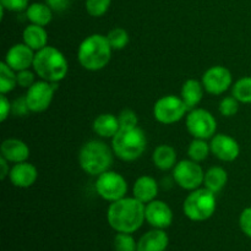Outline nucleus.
<instances>
[{
	"label": "nucleus",
	"instance_id": "12",
	"mask_svg": "<svg viewBox=\"0 0 251 251\" xmlns=\"http://www.w3.org/2000/svg\"><path fill=\"white\" fill-rule=\"evenodd\" d=\"M201 82H202L206 92L213 96H220L232 86L233 77L227 68L217 65L205 71L202 78H201Z\"/></svg>",
	"mask_w": 251,
	"mask_h": 251
},
{
	"label": "nucleus",
	"instance_id": "28",
	"mask_svg": "<svg viewBox=\"0 0 251 251\" xmlns=\"http://www.w3.org/2000/svg\"><path fill=\"white\" fill-rule=\"evenodd\" d=\"M211 152L210 144H207V140L203 139H194L190 142L188 149V154L189 158L193 159V161L198 162H203L208 157V153Z\"/></svg>",
	"mask_w": 251,
	"mask_h": 251
},
{
	"label": "nucleus",
	"instance_id": "29",
	"mask_svg": "<svg viewBox=\"0 0 251 251\" xmlns=\"http://www.w3.org/2000/svg\"><path fill=\"white\" fill-rule=\"evenodd\" d=\"M107 39L113 50H122L129 43V33L122 27H115L108 32Z\"/></svg>",
	"mask_w": 251,
	"mask_h": 251
},
{
	"label": "nucleus",
	"instance_id": "17",
	"mask_svg": "<svg viewBox=\"0 0 251 251\" xmlns=\"http://www.w3.org/2000/svg\"><path fill=\"white\" fill-rule=\"evenodd\" d=\"M0 153L10 163H21L28 159L29 147L20 139H6L0 146Z\"/></svg>",
	"mask_w": 251,
	"mask_h": 251
},
{
	"label": "nucleus",
	"instance_id": "22",
	"mask_svg": "<svg viewBox=\"0 0 251 251\" xmlns=\"http://www.w3.org/2000/svg\"><path fill=\"white\" fill-rule=\"evenodd\" d=\"M22 38H24V43L34 51L41 50L44 47L48 46V33L43 26H38V25H28L24 29Z\"/></svg>",
	"mask_w": 251,
	"mask_h": 251
},
{
	"label": "nucleus",
	"instance_id": "24",
	"mask_svg": "<svg viewBox=\"0 0 251 251\" xmlns=\"http://www.w3.org/2000/svg\"><path fill=\"white\" fill-rule=\"evenodd\" d=\"M26 16L31 24L46 27L53 19V10L43 2H33L27 7Z\"/></svg>",
	"mask_w": 251,
	"mask_h": 251
},
{
	"label": "nucleus",
	"instance_id": "13",
	"mask_svg": "<svg viewBox=\"0 0 251 251\" xmlns=\"http://www.w3.org/2000/svg\"><path fill=\"white\" fill-rule=\"evenodd\" d=\"M145 218L151 227L166 229L173 223V211L164 201L153 200L145 206Z\"/></svg>",
	"mask_w": 251,
	"mask_h": 251
},
{
	"label": "nucleus",
	"instance_id": "19",
	"mask_svg": "<svg viewBox=\"0 0 251 251\" xmlns=\"http://www.w3.org/2000/svg\"><path fill=\"white\" fill-rule=\"evenodd\" d=\"M158 194V184L156 179L149 176H142L136 179L132 186V195L135 199L147 205L151 201L156 200Z\"/></svg>",
	"mask_w": 251,
	"mask_h": 251
},
{
	"label": "nucleus",
	"instance_id": "39",
	"mask_svg": "<svg viewBox=\"0 0 251 251\" xmlns=\"http://www.w3.org/2000/svg\"><path fill=\"white\" fill-rule=\"evenodd\" d=\"M71 0H46V4L50 7L53 11L61 12L66 10L70 5Z\"/></svg>",
	"mask_w": 251,
	"mask_h": 251
},
{
	"label": "nucleus",
	"instance_id": "38",
	"mask_svg": "<svg viewBox=\"0 0 251 251\" xmlns=\"http://www.w3.org/2000/svg\"><path fill=\"white\" fill-rule=\"evenodd\" d=\"M12 109V103L7 100L6 96L1 95L0 96V122L4 123L7 119Z\"/></svg>",
	"mask_w": 251,
	"mask_h": 251
},
{
	"label": "nucleus",
	"instance_id": "21",
	"mask_svg": "<svg viewBox=\"0 0 251 251\" xmlns=\"http://www.w3.org/2000/svg\"><path fill=\"white\" fill-rule=\"evenodd\" d=\"M120 130V124L118 117L110 113L98 115L93 122V131L104 139H113Z\"/></svg>",
	"mask_w": 251,
	"mask_h": 251
},
{
	"label": "nucleus",
	"instance_id": "9",
	"mask_svg": "<svg viewBox=\"0 0 251 251\" xmlns=\"http://www.w3.org/2000/svg\"><path fill=\"white\" fill-rule=\"evenodd\" d=\"M96 191L103 200L114 202L126 196L127 183L122 174L107 171L97 176Z\"/></svg>",
	"mask_w": 251,
	"mask_h": 251
},
{
	"label": "nucleus",
	"instance_id": "16",
	"mask_svg": "<svg viewBox=\"0 0 251 251\" xmlns=\"http://www.w3.org/2000/svg\"><path fill=\"white\" fill-rule=\"evenodd\" d=\"M10 181L12 185L20 189H27L36 183L38 178V171L36 167L28 162H21V163H15L12 166L9 174Z\"/></svg>",
	"mask_w": 251,
	"mask_h": 251
},
{
	"label": "nucleus",
	"instance_id": "2",
	"mask_svg": "<svg viewBox=\"0 0 251 251\" xmlns=\"http://www.w3.org/2000/svg\"><path fill=\"white\" fill-rule=\"evenodd\" d=\"M112 51L113 48L108 42L107 36L100 33L91 34L81 42L77 50V60L86 70H102L109 64Z\"/></svg>",
	"mask_w": 251,
	"mask_h": 251
},
{
	"label": "nucleus",
	"instance_id": "30",
	"mask_svg": "<svg viewBox=\"0 0 251 251\" xmlns=\"http://www.w3.org/2000/svg\"><path fill=\"white\" fill-rule=\"evenodd\" d=\"M114 249L115 251H137V243L130 233H117Z\"/></svg>",
	"mask_w": 251,
	"mask_h": 251
},
{
	"label": "nucleus",
	"instance_id": "7",
	"mask_svg": "<svg viewBox=\"0 0 251 251\" xmlns=\"http://www.w3.org/2000/svg\"><path fill=\"white\" fill-rule=\"evenodd\" d=\"M188 112L185 103L180 97L174 95L163 96L153 105V117L158 123L164 125L176 124L181 120Z\"/></svg>",
	"mask_w": 251,
	"mask_h": 251
},
{
	"label": "nucleus",
	"instance_id": "31",
	"mask_svg": "<svg viewBox=\"0 0 251 251\" xmlns=\"http://www.w3.org/2000/svg\"><path fill=\"white\" fill-rule=\"evenodd\" d=\"M112 0H86V11L92 17H100L108 11Z\"/></svg>",
	"mask_w": 251,
	"mask_h": 251
},
{
	"label": "nucleus",
	"instance_id": "23",
	"mask_svg": "<svg viewBox=\"0 0 251 251\" xmlns=\"http://www.w3.org/2000/svg\"><path fill=\"white\" fill-rule=\"evenodd\" d=\"M152 161L156 168L161 171H169L176 164V152L169 145H161L157 147L152 154Z\"/></svg>",
	"mask_w": 251,
	"mask_h": 251
},
{
	"label": "nucleus",
	"instance_id": "11",
	"mask_svg": "<svg viewBox=\"0 0 251 251\" xmlns=\"http://www.w3.org/2000/svg\"><path fill=\"white\" fill-rule=\"evenodd\" d=\"M56 88H58V82H49L44 80L37 81L31 87L27 88L25 97L29 110L32 113H42L48 109Z\"/></svg>",
	"mask_w": 251,
	"mask_h": 251
},
{
	"label": "nucleus",
	"instance_id": "36",
	"mask_svg": "<svg viewBox=\"0 0 251 251\" xmlns=\"http://www.w3.org/2000/svg\"><path fill=\"white\" fill-rule=\"evenodd\" d=\"M17 77V85L21 86L24 88H29L33 85L36 81H34V73L29 71V69L22 71H17L16 73Z\"/></svg>",
	"mask_w": 251,
	"mask_h": 251
},
{
	"label": "nucleus",
	"instance_id": "40",
	"mask_svg": "<svg viewBox=\"0 0 251 251\" xmlns=\"http://www.w3.org/2000/svg\"><path fill=\"white\" fill-rule=\"evenodd\" d=\"M9 163L10 162L7 161V159H5L4 157L0 156V179H1V180H4L6 176H9L10 171H11Z\"/></svg>",
	"mask_w": 251,
	"mask_h": 251
},
{
	"label": "nucleus",
	"instance_id": "32",
	"mask_svg": "<svg viewBox=\"0 0 251 251\" xmlns=\"http://www.w3.org/2000/svg\"><path fill=\"white\" fill-rule=\"evenodd\" d=\"M118 119H119L120 129H132V127L139 126V118L137 114L132 109H124L120 112V114L118 115Z\"/></svg>",
	"mask_w": 251,
	"mask_h": 251
},
{
	"label": "nucleus",
	"instance_id": "5",
	"mask_svg": "<svg viewBox=\"0 0 251 251\" xmlns=\"http://www.w3.org/2000/svg\"><path fill=\"white\" fill-rule=\"evenodd\" d=\"M147 147V136L141 127L120 129L112 139V149L115 156L125 162L136 161Z\"/></svg>",
	"mask_w": 251,
	"mask_h": 251
},
{
	"label": "nucleus",
	"instance_id": "25",
	"mask_svg": "<svg viewBox=\"0 0 251 251\" xmlns=\"http://www.w3.org/2000/svg\"><path fill=\"white\" fill-rule=\"evenodd\" d=\"M228 181V173L222 167H212L205 173L203 186L212 193L217 194L222 190Z\"/></svg>",
	"mask_w": 251,
	"mask_h": 251
},
{
	"label": "nucleus",
	"instance_id": "37",
	"mask_svg": "<svg viewBox=\"0 0 251 251\" xmlns=\"http://www.w3.org/2000/svg\"><path fill=\"white\" fill-rule=\"evenodd\" d=\"M12 114L16 115V117H25V115L28 114L31 110H29L28 104H27L26 97H20L16 98L12 103V109H11Z\"/></svg>",
	"mask_w": 251,
	"mask_h": 251
},
{
	"label": "nucleus",
	"instance_id": "35",
	"mask_svg": "<svg viewBox=\"0 0 251 251\" xmlns=\"http://www.w3.org/2000/svg\"><path fill=\"white\" fill-rule=\"evenodd\" d=\"M0 6L4 9L9 10V11H24L27 10L28 5V0H0Z\"/></svg>",
	"mask_w": 251,
	"mask_h": 251
},
{
	"label": "nucleus",
	"instance_id": "18",
	"mask_svg": "<svg viewBox=\"0 0 251 251\" xmlns=\"http://www.w3.org/2000/svg\"><path fill=\"white\" fill-rule=\"evenodd\" d=\"M169 244L168 234L164 229H154L145 233L137 242V251H166Z\"/></svg>",
	"mask_w": 251,
	"mask_h": 251
},
{
	"label": "nucleus",
	"instance_id": "26",
	"mask_svg": "<svg viewBox=\"0 0 251 251\" xmlns=\"http://www.w3.org/2000/svg\"><path fill=\"white\" fill-rule=\"evenodd\" d=\"M17 86L16 71L12 70L5 61L0 63V93L6 95Z\"/></svg>",
	"mask_w": 251,
	"mask_h": 251
},
{
	"label": "nucleus",
	"instance_id": "6",
	"mask_svg": "<svg viewBox=\"0 0 251 251\" xmlns=\"http://www.w3.org/2000/svg\"><path fill=\"white\" fill-rule=\"evenodd\" d=\"M217 201L216 194L203 188L191 191L183 203V212L193 222H203L210 220L216 212Z\"/></svg>",
	"mask_w": 251,
	"mask_h": 251
},
{
	"label": "nucleus",
	"instance_id": "15",
	"mask_svg": "<svg viewBox=\"0 0 251 251\" xmlns=\"http://www.w3.org/2000/svg\"><path fill=\"white\" fill-rule=\"evenodd\" d=\"M34 55H36V51L29 48L27 44L17 43L7 50L4 61L17 73V71L27 70L33 66Z\"/></svg>",
	"mask_w": 251,
	"mask_h": 251
},
{
	"label": "nucleus",
	"instance_id": "33",
	"mask_svg": "<svg viewBox=\"0 0 251 251\" xmlns=\"http://www.w3.org/2000/svg\"><path fill=\"white\" fill-rule=\"evenodd\" d=\"M239 110V102L233 96L225 97L220 103V113L223 117L230 118L235 115Z\"/></svg>",
	"mask_w": 251,
	"mask_h": 251
},
{
	"label": "nucleus",
	"instance_id": "1",
	"mask_svg": "<svg viewBox=\"0 0 251 251\" xmlns=\"http://www.w3.org/2000/svg\"><path fill=\"white\" fill-rule=\"evenodd\" d=\"M145 203L137 199L123 198L110 202L107 211V220L117 233H132L141 228L145 218Z\"/></svg>",
	"mask_w": 251,
	"mask_h": 251
},
{
	"label": "nucleus",
	"instance_id": "27",
	"mask_svg": "<svg viewBox=\"0 0 251 251\" xmlns=\"http://www.w3.org/2000/svg\"><path fill=\"white\" fill-rule=\"evenodd\" d=\"M232 96L239 103H251V76H244L233 85Z\"/></svg>",
	"mask_w": 251,
	"mask_h": 251
},
{
	"label": "nucleus",
	"instance_id": "8",
	"mask_svg": "<svg viewBox=\"0 0 251 251\" xmlns=\"http://www.w3.org/2000/svg\"><path fill=\"white\" fill-rule=\"evenodd\" d=\"M186 129L194 139H212L217 130V122L212 113L195 108L186 115Z\"/></svg>",
	"mask_w": 251,
	"mask_h": 251
},
{
	"label": "nucleus",
	"instance_id": "14",
	"mask_svg": "<svg viewBox=\"0 0 251 251\" xmlns=\"http://www.w3.org/2000/svg\"><path fill=\"white\" fill-rule=\"evenodd\" d=\"M211 153L222 162H233L239 157L240 146L234 137L226 134H216L210 142Z\"/></svg>",
	"mask_w": 251,
	"mask_h": 251
},
{
	"label": "nucleus",
	"instance_id": "4",
	"mask_svg": "<svg viewBox=\"0 0 251 251\" xmlns=\"http://www.w3.org/2000/svg\"><path fill=\"white\" fill-rule=\"evenodd\" d=\"M112 147L100 140H91L83 144L78 153V163L81 169L90 176H100L109 171L113 164Z\"/></svg>",
	"mask_w": 251,
	"mask_h": 251
},
{
	"label": "nucleus",
	"instance_id": "34",
	"mask_svg": "<svg viewBox=\"0 0 251 251\" xmlns=\"http://www.w3.org/2000/svg\"><path fill=\"white\" fill-rule=\"evenodd\" d=\"M239 227L242 232L251 239V206L244 208L239 216Z\"/></svg>",
	"mask_w": 251,
	"mask_h": 251
},
{
	"label": "nucleus",
	"instance_id": "20",
	"mask_svg": "<svg viewBox=\"0 0 251 251\" xmlns=\"http://www.w3.org/2000/svg\"><path fill=\"white\" fill-rule=\"evenodd\" d=\"M203 93H205V88H203L202 82L195 78H189L181 86L180 98L185 103L188 110H193L202 100Z\"/></svg>",
	"mask_w": 251,
	"mask_h": 251
},
{
	"label": "nucleus",
	"instance_id": "10",
	"mask_svg": "<svg viewBox=\"0 0 251 251\" xmlns=\"http://www.w3.org/2000/svg\"><path fill=\"white\" fill-rule=\"evenodd\" d=\"M173 178L180 188L193 191L203 185L205 172L198 162L190 158L183 159L173 168Z\"/></svg>",
	"mask_w": 251,
	"mask_h": 251
},
{
	"label": "nucleus",
	"instance_id": "3",
	"mask_svg": "<svg viewBox=\"0 0 251 251\" xmlns=\"http://www.w3.org/2000/svg\"><path fill=\"white\" fill-rule=\"evenodd\" d=\"M34 73L44 81L60 82L66 77L69 64L65 55L55 47L47 46L36 51L33 60Z\"/></svg>",
	"mask_w": 251,
	"mask_h": 251
}]
</instances>
